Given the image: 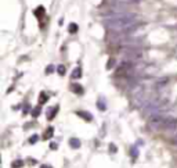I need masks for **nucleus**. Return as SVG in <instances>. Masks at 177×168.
I'll use <instances>...</instances> for the list:
<instances>
[{"mask_svg":"<svg viewBox=\"0 0 177 168\" xmlns=\"http://www.w3.org/2000/svg\"><path fill=\"white\" fill-rule=\"evenodd\" d=\"M76 31H78V25H76V24H71V25H69V32L75 33Z\"/></svg>","mask_w":177,"mask_h":168,"instance_id":"obj_7","label":"nucleus"},{"mask_svg":"<svg viewBox=\"0 0 177 168\" xmlns=\"http://www.w3.org/2000/svg\"><path fill=\"white\" fill-rule=\"evenodd\" d=\"M39 113H40V108H36V110H35V113H33V115H35V117H37V115H39Z\"/></svg>","mask_w":177,"mask_h":168,"instance_id":"obj_17","label":"nucleus"},{"mask_svg":"<svg viewBox=\"0 0 177 168\" xmlns=\"http://www.w3.org/2000/svg\"><path fill=\"white\" fill-rule=\"evenodd\" d=\"M22 165H24V161L22 160H15L13 164H11V167L13 168H21Z\"/></svg>","mask_w":177,"mask_h":168,"instance_id":"obj_4","label":"nucleus"},{"mask_svg":"<svg viewBox=\"0 0 177 168\" xmlns=\"http://www.w3.org/2000/svg\"><path fill=\"white\" fill-rule=\"evenodd\" d=\"M79 76H80V68H76L72 72V78H79Z\"/></svg>","mask_w":177,"mask_h":168,"instance_id":"obj_8","label":"nucleus"},{"mask_svg":"<svg viewBox=\"0 0 177 168\" xmlns=\"http://www.w3.org/2000/svg\"><path fill=\"white\" fill-rule=\"evenodd\" d=\"M131 156H133L134 158L138 156V151H137V149H136V147H134V149H131Z\"/></svg>","mask_w":177,"mask_h":168,"instance_id":"obj_14","label":"nucleus"},{"mask_svg":"<svg viewBox=\"0 0 177 168\" xmlns=\"http://www.w3.org/2000/svg\"><path fill=\"white\" fill-rule=\"evenodd\" d=\"M51 136H53V128H49L46 131V133L43 135V139H50Z\"/></svg>","mask_w":177,"mask_h":168,"instance_id":"obj_5","label":"nucleus"},{"mask_svg":"<svg viewBox=\"0 0 177 168\" xmlns=\"http://www.w3.org/2000/svg\"><path fill=\"white\" fill-rule=\"evenodd\" d=\"M40 168H53V167H50V165H47V164H44V165H42Z\"/></svg>","mask_w":177,"mask_h":168,"instance_id":"obj_19","label":"nucleus"},{"mask_svg":"<svg viewBox=\"0 0 177 168\" xmlns=\"http://www.w3.org/2000/svg\"><path fill=\"white\" fill-rule=\"evenodd\" d=\"M76 114L80 115V117H83L86 121H91V118H93V117H91V114H87V113H83V111H78Z\"/></svg>","mask_w":177,"mask_h":168,"instance_id":"obj_3","label":"nucleus"},{"mask_svg":"<svg viewBox=\"0 0 177 168\" xmlns=\"http://www.w3.org/2000/svg\"><path fill=\"white\" fill-rule=\"evenodd\" d=\"M43 101H47V95L46 93H42V95H40V103H43Z\"/></svg>","mask_w":177,"mask_h":168,"instance_id":"obj_12","label":"nucleus"},{"mask_svg":"<svg viewBox=\"0 0 177 168\" xmlns=\"http://www.w3.org/2000/svg\"><path fill=\"white\" fill-rule=\"evenodd\" d=\"M98 107H100V108H101V110L102 111H104L105 110V103H104V100H102V99H101V100H98Z\"/></svg>","mask_w":177,"mask_h":168,"instance_id":"obj_11","label":"nucleus"},{"mask_svg":"<svg viewBox=\"0 0 177 168\" xmlns=\"http://www.w3.org/2000/svg\"><path fill=\"white\" fill-rule=\"evenodd\" d=\"M37 139H39V136L37 135H33V136H31V139H29V143H36L37 142Z\"/></svg>","mask_w":177,"mask_h":168,"instance_id":"obj_10","label":"nucleus"},{"mask_svg":"<svg viewBox=\"0 0 177 168\" xmlns=\"http://www.w3.org/2000/svg\"><path fill=\"white\" fill-rule=\"evenodd\" d=\"M72 90L75 93H79V95H82V93H83V89L80 88V85H72Z\"/></svg>","mask_w":177,"mask_h":168,"instance_id":"obj_6","label":"nucleus"},{"mask_svg":"<svg viewBox=\"0 0 177 168\" xmlns=\"http://www.w3.org/2000/svg\"><path fill=\"white\" fill-rule=\"evenodd\" d=\"M69 146L72 147V149H78V147H80V140L76 139V138H72V139L69 140Z\"/></svg>","mask_w":177,"mask_h":168,"instance_id":"obj_2","label":"nucleus"},{"mask_svg":"<svg viewBox=\"0 0 177 168\" xmlns=\"http://www.w3.org/2000/svg\"><path fill=\"white\" fill-rule=\"evenodd\" d=\"M50 147H51V149H53V150H55V149H57V143H51V145H50Z\"/></svg>","mask_w":177,"mask_h":168,"instance_id":"obj_16","label":"nucleus"},{"mask_svg":"<svg viewBox=\"0 0 177 168\" xmlns=\"http://www.w3.org/2000/svg\"><path fill=\"white\" fill-rule=\"evenodd\" d=\"M64 72H65V68H64V65H58V74H60V75H62Z\"/></svg>","mask_w":177,"mask_h":168,"instance_id":"obj_13","label":"nucleus"},{"mask_svg":"<svg viewBox=\"0 0 177 168\" xmlns=\"http://www.w3.org/2000/svg\"><path fill=\"white\" fill-rule=\"evenodd\" d=\"M109 151H112V153H116V146H115V145H109Z\"/></svg>","mask_w":177,"mask_h":168,"instance_id":"obj_15","label":"nucleus"},{"mask_svg":"<svg viewBox=\"0 0 177 168\" xmlns=\"http://www.w3.org/2000/svg\"><path fill=\"white\" fill-rule=\"evenodd\" d=\"M138 24L137 15L131 14L130 17L120 18V20H111V21H105L107 28L114 33H129L133 28H136Z\"/></svg>","mask_w":177,"mask_h":168,"instance_id":"obj_1","label":"nucleus"},{"mask_svg":"<svg viewBox=\"0 0 177 168\" xmlns=\"http://www.w3.org/2000/svg\"><path fill=\"white\" fill-rule=\"evenodd\" d=\"M173 143L174 145H177V132L174 133V136H173Z\"/></svg>","mask_w":177,"mask_h":168,"instance_id":"obj_18","label":"nucleus"},{"mask_svg":"<svg viewBox=\"0 0 177 168\" xmlns=\"http://www.w3.org/2000/svg\"><path fill=\"white\" fill-rule=\"evenodd\" d=\"M115 67V60H114V58H111V60L108 61V65H107V68H108V70H111V68H114Z\"/></svg>","mask_w":177,"mask_h":168,"instance_id":"obj_9","label":"nucleus"}]
</instances>
